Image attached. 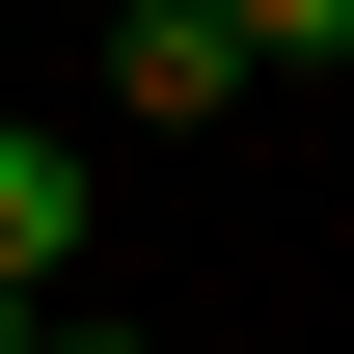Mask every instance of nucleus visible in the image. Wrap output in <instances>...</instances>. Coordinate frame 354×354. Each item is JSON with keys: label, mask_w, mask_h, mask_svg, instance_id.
Returning <instances> with one entry per match:
<instances>
[{"label": "nucleus", "mask_w": 354, "mask_h": 354, "mask_svg": "<svg viewBox=\"0 0 354 354\" xmlns=\"http://www.w3.org/2000/svg\"><path fill=\"white\" fill-rule=\"evenodd\" d=\"M218 55L245 82H354V0H218Z\"/></svg>", "instance_id": "3"}, {"label": "nucleus", "mask_w": 354, "mask_h": 354, "mask_svg": "<svg viewBox=\"0 0 354 354\" xmlns=\"http://www.w3.org/2000/svg\"><path fill=\"white\" fill-rule=\"evenodd\" d=\"M55 354H136V327H55Z\"/></svg>", "instance_id": "5"}, {"label": "nucleus", "mask_w": 354, "mask_h": 354, "mask_svg": "<svg viewBox=\"0 0 354 354\" xmlns=\"http://www.w3.org/2000/svg\"><path fill=\"white\" fill-rule=\"evenodd\" d=\"M82 272V136H0V300Z\"/></svg>", "instance_id": "2"}, {"label": "nucleus", "mask_w": 354, "mask_h": 354, "mask_svg": "<svg viewBox=\"0 0 354 354\" xmlns=\"http://www.w3.org/2000/svg\"><path fill=\"white\" fill-rule=\"evenodd\" d=\"M109 109H136V136H218V109H245L218 0H109Z\"/></svg>", "instance_id": "1"}, {"label": "nucleus", "mask_w": 354, "mask_h": 354, "mask_svg": "<svg viewBox=\"0 0 354 354\" xmlns=\"http://www.w3.org/2000/svg\"><path fill=\"white\" fill-rule=\"evenodd\" d=\"M0 354H55V327H28V300H0Z\"/></svg>", "instance_id": "4"}]
</instances>
